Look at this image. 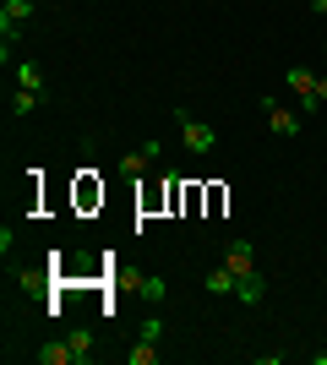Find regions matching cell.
<instances>
[{
	"mask_svg": "<svg viewBox=\"0 0 327 365\" xmlns=\"http://www.w3.org/2000/svg\"><path fill=\"white\" fill-rule=\"evenodd\" d=\"M224 267H229L234 278L256 273V251H251V240H229V251H224Z\"/></svg>",
	"mask_w": 327,
	"mask_h": 365,
	"instance_id": "4",
	"label": "cell"
},
{
	"mask_svg": "<svg viewBox=\"0 0 327 365\" xmlns=\"http://www.w3.org/2000/svg\"><path fill=\"white\" fill-rule=\"evenodd\" d=\"M202 284H207V294H234V284H240V278H234L229 267H213V273H207Z\"/></svg>",
	"mask_w": 327,
	"mask_h": 365,
	"instance_id": "8",
	"label": "cell"
},
{
	"mask_svg": "<svg viewBox=\"0 0 327 365\" xmlns=\"http://www.w3.org/2000/svg\"><path fill=\"white\" fill-rule=\"evenodd\" d=\"M311 11H316V16H327V0H311Z\"/></svg>",
	"mask_w": 327,
	"mask_h": 365,
	"instance_id": "17",
	"label": "cell"
},
{
	"mask_svg": "<svg viewBox=\"0 0 327 365\" xmlns=\"http://www.w3.org/2000/svg\"><path fill=\"white\" fill-rule=\"evenodd\" d=\"M234 294H240V300H246V305H256V300H262V294H267L262 273H246V278H240V284H234Z\"/></svg>",
	"mask_w": 327,
	"mask_h": 365,
	"instance_id": "7",
	"label": "cell"
},
{
	"mask_svg": "<svg viewBox=\"0 0 327 365\" xmlns=\"http://www.w3.org/2000/svg\"><path fill=\"white\" fill-rule=\"evenodd\" d=\"M175 120H180V142H186V153H197V158H207V153L218 148V137H213V125H202V120H191L186 109H175Z\"/></svg>",
	"mask_w": 327,
	"mask_h": 365,
	"instance_id": "1",
	"label": "cell"
},
{
	"mask_svg": "<svg viewBox=\"0 0 327 365\" xmlns=\"http://www.w3.org/2000/svg\"><path fill=\"white\" fill-rule=\"evenodd\" d=\"M38 104H44V93H33V88H16L11 93V115H33Z\"/></svg>",
	"mask_w": 327,
	"mask_h": 365,
	"instance_id": "9",
	"label": "cell"
},
{
	"mask_svg": "<svg viewBox=\"0 0 327 365\" xmlns=\"http://www.w3.org/2000/svg\"><path fill=\"white\" fill-rule=\"evenodd\" d=\"M142 294H147V300H164V278H142Z\"/></svg>",
	"mask_w": 327,
	"mask_h": 365,
	"instance_id": "15",
	"label": "cell"
},
{
	"mask_svg": "<svg viewBox=\"0 0 327 365\" xmlns=\"http://www.w3.org/2000/svg\"><path fill=\"white\" fill-rule=\"evenodd\" d=\"M66 360H71V344H61V338L38 349V365H66Z\"/></svg>",
	"mask_w": 327,
	"mask_h": 365,
	"instance_id": "10",
	"label": "cell"
},
{
	"mask_svg": "<svg viewBox=\"0 0 327 365\" xmlns=\"http://www.w3.org/2000/svg\"><path fill=\"white\" fill-rule=\"evenodd\" d=\"M77 202H82V207H93V202H98V185L82 180V185H77Z\"/></svg>",
	"mask_w": 327,
	"mask_h": 365,
	"instance_id": "14",
	"label": "cell"
},
{
	"mask_svg": "<svg viewBox=\"0 0 327 365\" xmlns=\"http://www.w3.org/2000/svg\"><path fill=\"white\" fill-rule=\"evenodd\" d=\"M66 344H71V360H77V365H82V360H93V327H77Z\"/></svg>",
	"mask_w": 327,
	"mask_h": 365,
	"instance_id": "6",
	"label": "cell"
},
{
	"mask_svg": "<svg viewBox=\"0 0 327 365\" xmlns=\"http://www.w3.org/2000/svg\"><path fill=\"white\" fill-rule=\"evenodd\" d=\"M153 338H137V349H125V360H131V365H153Z\"/></svg>",
	"mask_w": 327,
	"mask_h": 365,
	"instance_id": "12",
	"label": "cell"
},
{
	"mask_svg": "<svg viewBox=\"0 0 327 365\" xmlns=\"http://www.w3.org/2000/svg\"><path fill=\"white\" fill-rule=\"evenodd\" d=\"M33 6H38V0H6V6H0V33H6V44H16V28L28 22Z\"/></svg>",
	"mask_w": 327,
	"mask_h": 365,
	"instance_id": "3",
	"label": "cell"
},
{
	"mask_svg": "<svg viewBox=\"0 0 327 365\" xmlns=\"http://www.w3.org/2000/svg\"><path fill=\"white\" fill-rule=\"evenodd\" d=\"M322 49H327V44H322Z\"/></svg>",
	"mask_w": 327,
	"mask_h": 365,
	"instance_id": "18",
	"label": "cell"
},
{
	"mask_svg": "<svg viewBox=\"0 0 327 365\" xmlns=\"http://www.w3.org/2000/svg\"><path fill=\"white\" fill-rule=\"evenodd\" d=\"M153 164L147 153H120V175H131V180H142V169Z\"/></svg>",
	"mask_w": 327,
	"mask_h": 365,
	"instance_id": "11",
	"label": "cell"
},
{
	"mask_svg": "<svg viewBox=\"0 0 327 365\" xmlns=\"http://www.w3.org/2000/svg\"><path fill=\"white\" fill-rule=\"evenodd\" d=\"M284 82L295 88V98H300V93H316V71H311V66H289V71H284Z\"/></svg>",
	"mask_w": 327,
	"mask_h": 365,
	"instance_id": "5",
	"label": "cell"
},
{
	"mask_svg": "<svg viewBox=\"0 0 327 365\" xmlns=\"http://www.w3.org/2000/svg\"><path fill=\"white\" fill-rule=\"evenodd\" d=\"M262 115H267V125H273V137H300V109H284V104H273V98H262Z\"/></svg>",
	"mask_w": 327,
	"mask_h": 365,
	"instance_id": "2",
	"label": "cell"
},
{
	"mask_svg": "<svg viewBox=\"0 0 327 365\" xmlns=\"http://www.w3.org/2000/svg\"><path fill=\"white\" fill-rule=\"evenodd\" d=\"M316 98H327V76H316Z\"/></svg>",
	"mask_w": 327,
	"mask_h": 365,
	"instance_id": "16",
	"label": "cell"
},
{
	"mask_svg": "<svg viewBox=\"0 0 327 365\" xmlns=\"http://www.w3.org/2000/svg\"><path fill=\"white\" fill-rule=\"evenodd\" d=\"M16 82H22V88H33V93H44V76H38V66H16Z\"/></svg>",
	"mask_w": 327,
	"mask_h": 365,
	"instance_id": "13",
	"label": "cell"
}]
</instances>
